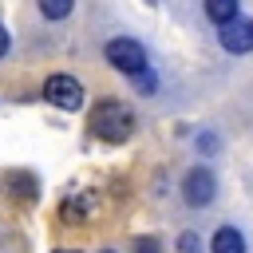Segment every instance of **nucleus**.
<instances>
[{
    "label": "nucleus",
    "mask_w": 253,
    "mask_h": 253,
    "mask_svg": "<svg viewBox=\"0 0 253 253\" xmlns=\"http://www.w3.org/2000/svg\"><path fill=\"white\" fill-rule=\"evenodd\" d=\"M87 126H91V134H95V138H103V142H126V138L134 134V115H130V107H126V103L103 99V103H95V111H91Z\"/></svg>",
    "instance_id": "nucleus-1"
},
{
    "label": "nucleus",
    "mask_w": 253,
    "mask_h": 253,
    "mask_svg": "<svg viewBox=\"0 0 253 253\" xmlns=\"http://www.w3.org/2000/svg\"><path fill=\"white\" fill-rule=\"evenodd\" d=\"M107 63H111L115 71H123V75H138V71H146V51H142L138 40L119 36V40L107 43Z\"/></svg>",
    "instance_id": "nucleus-2"
},
{
    "label": "nucleus",
    "mask_w": 253,
    "mask_h": 253,
    "mask_svg": "<svg viewBox=\"0 0 253 253\" xmlns=\"http://www.w3.org/2000/svg\"><path fill=\"white\" fill-rule=\"evenodd\" d=\"M43 99L51 103V107H59V111H79L83 107V83L75 79V75H47V83H43Z\"/></svg>",
    "instance_id": "nucleus-3"
},
{
    "label": "nucleus",
    "mask_w": 253,
    "mask_h": 253,
    "mask_svg": "<svg viewBox=\"0 0 253 253\" xmlns=\"http://www.w3.org/2000/svg\"><path fill=\"white\" fill-rule=\"evenodd\" d=\"M213 190H217L213 170H206V166L186 170V178H182V198H186V206H210V202H213Z\"/></svg>",
    "instance_id": "nucleus-4"
},
{
    "label": "nucleus",
    "mask_w": 253,
    "mask_h": 253,
    "mask_svg": "<svg viewBox=\"0 0 253 253\" xmlns=\"http://www.w3.org/2000/svg\"><path fill=\"white\" fill-rule=\"evenodd\" d=\"M217 40H221V47L233 51V55L253 51V20H229V24H221Z\"/></svg>",
    "instance_id": "nucleus-5"
},
{
    "label": "nucleus",
    "mask_w": 253,
    "mask_h": 253,
    "mask_svg": "<svg viewBox=\"0 0 253 253\" xmlns=\"http://www.w3.org/2000/svg\"><path fill=\"white\" fill-rule=\"evenodd\" d=\"M91 210H95V194H91V190H79V194H71V198L59 206V217H63V221H83Z\"/></svg>",
    "instance_id": "nucleus-6"
},
{
    "label": "nucleus",
    "mask_w": 253,
    "mask_h": 253,
    "mask_svg": "<svg viewBox=\"0 0 253 253\" xmlns=\"http://www.w3.org/2000/svg\"><path fill=\"white\" fill-rule=\"evenodd\" d=\"M213 253H245V237L233 225H221L213 233Z\"/></svg>",
    "instance_id": "nucleus-7"
},
{
    "label": "nucleus",
    "mask_w": 253,
    "mask_h": 253,
    "mask_svg": "<svg viewBox=\"0 0 253 253\" xmlns=\"http://www.w3.org/2000/svg\"><path fill=\"white\" fill-rule=\"evenodd\" d=\"M206 16L221 28V24L237 20V0H206Z\"/></svg>",
    "instance_id": "nucleus-8"
},
{
    "label": "nucleus",
    "mask_w": 253,
    "mask_h": 253,
    "mask_svg": "<svg viewBox=\"0 0 253 253\" xmlns=\"http://www.w3.org/2000/svg\"><path fill=\"white\" fill-rule=\"evenodd\" d=\"M71 8H75V0H40V12H43L47 20H63Z\"/></svg>",
    "instance_id": "nucleus-9"
},
{
    "label": "nucleus",
    "mask_w": 253,
    "mask_h": 253,
    "mask_svg": "<svg viewBox=\"0 0 253 253\" xmlns=\"http://www.w3.org/2000/svg\"><path fill=\"white\" fill-rule=\"evenodd\" d=\"M134 253H162V249H158V241H154V237H138Z\"/></svg>",
    "instance_id": "nucleus-10"
},
{
    "label": "nucleus",
    "mask_w": 253,
    "mask_h": 253,
    "mask_svg": "<svg viewBox=\"0 0 253 253\" xmlns=\"http://www.w3.org/2000/svg\"><path fill=\"white\" fill-rule=\"evenodd\" d=\"M134 83H138V91H154V75H150V71H138Z\"/></svg>",
    "instance_id": "nucleus-11"
},
{
    "label": "nucleus",
    "mask_w": 253,
    "mask_h": 253,
    "mask_svg": "<svg viewBox=\"0 0 253 253\" xmlns=\"http://www.w3.org/2000/svg\"><path fill=\"white\" fill-rule=\"evenodd\" d=\"M178 249H182V253H194V249H198V237H194V233H182V237H178Z\"/></svg>",
    "instance_id": "nucleus-12"
},
{
    "label": "nucleus",
    "mask_w": 253,
    "mask_h": 253,
    "mask_svg": "<svg viewBox=\"0 0 253 253\" xmlns=\"http://www.w3.org/2000/svg\"><path fill=\"white\" fill-rule=\"evenodd\" d=\"M198 146H202V150H206V154H210V150H213V146H217V138H213V134H202V138H198Z\"/></svg>",
    "instance_id": "nucleus-13"
},
{
    "label": "nucleus",
    "mask_w": 253,
    "mask_h": 253,
    "mask_svg": "<svg viewBox=\"0 0 253 253\" xmlns=\"http://www.w3.org/2000/svg\"><path fill=\"white\" fill-rule=\"evenodd\" d=\"M4 51H8V28L0 24V55H4Z\"/></svg>",
    "instance_id": "nucleus-14"
},
{
    "label": "nucleus",
    "mask_w": 253,
    "mask_h": 253,
    "mask_svg": "<svg viewBox=\"0 0 253 253\" xmlns=\"http://www.w3.org/2000/svg\"><path fill=\"white\" fill-rule=\"evenodd\" d=\"M55 253H75V249H55Z\"/></svg>",
    "instance_id": "nucleus-15"
},
{
    "label": "nucleus",
    "mask_w": 253,
    "mask_h": 253,
    "mask_svg": "<svg viewBox=\"0 0 253 253\" xmlns=\"http://www.w3.org/2000/svg\"><path fill=\"white\" fill-rule=\"evenodd\" d=\"M103 253H115V249H103Z\"/></svg>",
    "instance_id": "nucleus-16"
}]
</instances>
